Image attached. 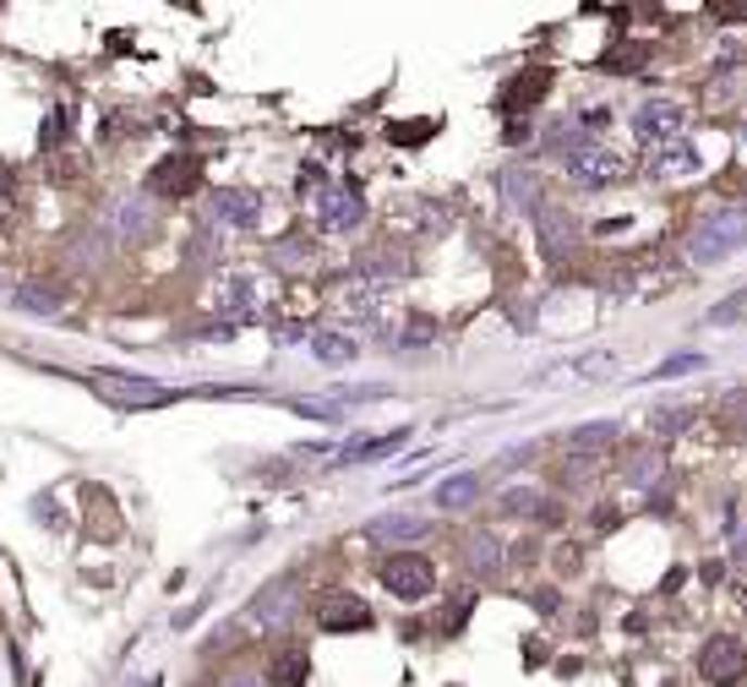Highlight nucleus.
I'll use <instances>...</instances> for the list:
<instances>
[{"label": "nucleus", "mask_w": 747, "mask_h": 687, "mask_svg": "<svg viewBox=\"0 0 747 687\" xmlns=\"http://www.w3.org/2000/svg\"><path fill=\"white\" fill-rule=\"evenodd\" d=\"M394 448H404V432H388V437H371V442H354V448L344 453V464H371V459H383V453H394Z\"/></svg>", "instance_id": "obj_14"}, {"label": "nucleus", "mask_w": 747, "mask_h": 687, "mask_svg": "<svg viewBox=\"0 0 747 687\" xmlns=\"http://www.w3.org/2000/svg\"><path fill=\"white\" fill-rule=\"evenodd\" d=\"M687 421H693V410H655L649 415L655 437H676V432H687Z\"/></svg>", "instance_id": "obj_21"}, {"label": "nucleus", "mask_w": 747, "mask_h": 687, "mask_svg": "<svg viewBox=\"0 0 747 687\" xmlns=\"http://www.w3.org/2000/svg\"><path fill=\"white\" fill-rule=\"evenodd\" d=\"M736 562H742V567H747V535H742V540H736Z\"/></svg>", "instance_id": "obj_32"}, {"label": "nucleus", "mask_w": 747, "mask_h": 687, "mask_svg": "<svg viewBox=\"0 0 747 687\" xmlns=\"http://www.w3.org/2000/svg\"><path fill=\"white\" fill-rule=\"evenodd\" d=\"M655 170H660V175H687V170H698V153H693L687 142H676V148H665V153L655 159Z\"/></svg>", "instance_id": "obj_17"}, {"label": "nucleus", "mask_w": 747, "mask_h": 687, "mask_svg": "<svg viewBox=\"0 0 747 687\" xmlns=\"http://www.w3.org/2000/svg\"><path fill=\"white\" fill-rule=\"evenodd\" d=\"M540 229H546V246H551V251H568V246L578 240V224H573L568 213H551V208L540 213Z\"/></svg>", "instance_id": "obj_13"}, {"label": "nucleus", "mask_w": 747, "mask_h": 687, "mask_svg": "<svg viewBox=\"0 0 747 687\" xmlns=\"http://www.w3.org/2000/svg\"><path fill=\"white\" fill-rule=\"evenodd\" d=\"M153 186L164 191H191L197 186V159H175V164H159V175H153Z\"/></svg>", "instance_id": "obj_12"}, {"label": "nucleus", "mask_w": 747, "mask_h": 687, "mask_svg": "<svg viewBox=\"0 0 747 687\" xmlns=\"http://www.w3.org/2000/svg\"><path fill=\"white\" fill-rule=\"evenodd\" d=\"M0 213H12V170H0Z\"/></svg>", "instance_id": "obj_30"}, {"label": "nucleus", "mask_w": 747, "mask_h": 687, "mask_svg": "<svg viewBox=\"0 0 747 687\" xmlns=\"http://www.w3.org/2000/svg\"><path fill=\"white\" fill-rule=\"evenodd\" d=\"M88 388H94L104 404H115V410H159V404H175V399H180L175 388H159V383H148V377H121V372H94Z\"/></svg>", "instance_id": "obj_2"}, {"label": "nucleus", "mask_w": 747, "mask_h": 687, "mask_svg": "<svg viewBox=\"0 0 747 687\" xmlns=\"http://www.w3.org/2000/svg\"><path fill=\"white\" fill-rule=\"evenodd\" d=\"M546 83H551V72H524V77L502 93V110H524V104H535V99L546 93Z\"/></svg>", "instance_id": "obj_11"}, {"label": "nucleus", "mask_w": 747, "mask_h": 687, "mask_svg": "<svg viewBox=\"0 0 747 687\" xmlns=\"http://www.w3.org/2000/svg\"><path fill=\"white\" fill-rule=\"evenodd\" d=\"M470 562H475L481 573H491V567L502 562V551H497V540H486V535H481V540H470Z\"/></svg>", "instance_id": "obj_27"}, {"label": "nucleus", "mask_w": 747, "mask_h": 687, "mask_svg": "<svg viewBox=\"0 0 747 687\" xmlns=\"http://www.w3.org/2000/svg\"><path fill=\"white\" fill-rule=\"evenodd\" d=\"M273 676H278L284 687H295V682H306V654H300V649H284V654L273 660Z\"/></svg>", "instance_id": "obj_19"}, {"label": "nucleus", "mask_w": 747, "mask_h": 687, "mask_svg": "<svg viewBox=\"0 0 747 687\" xmlns=\"http://www.w3.org/2000/svg\"><path fill=\"white\" fill-rule=\"evenodd\" d=\"M311 350H316L322 361H333V366L354 361V344H349V338H338V333H316V338H311Z\"/></svg>", "instance_id": "obj_16"}, {"label": "nucleus", "mask_w": 747, "mask_h": 687, "mask_svg": "<svg viewBox=\"0 0 747 687\" xmlns=\"http://www.w3.org/2000/svg\"><path fill=\"white\" fill-rule=\"evenodd\" d=\"M224 311H235V316H251V311H257V289H251V278H229V289H224Z\"/></svg>", "instance_id": "obj_18"}, {"label": "nucleus", "mask_w": 747, "mask_h": 687, "mask_svg": "<svg viewBox=\"0 0 747 687\" xmlns=\"http://www.w3.org/2000/svg\"><path fill=\"white\" fill-rule=\"evenodd\" d=\"M535 502V491H508V513H524Z\"/></svg>", "instance_id": "obj_31"}, {"label": "nucleus", "mask_w": 747, "mask_h": 687, "mask_svg": "<svg viewBox=\"0 0 747 687\" xmlns=\"http://www.w3.org/2000/svg\"><path fill=\"white\" fill-rule=\"evenodd\" d=\"M383 584H388L399 600H426V595L437 589V573H432V562H426V557L399 551V557H388V562H383Z\"/></svg>", "instance_id": "obj_5"}, {"label": "nucleus", "mask_w": 747, "mask_h": 687, "mask_svg": "<svg viewBox=\"0 0 747 687\" xmlns=\"http://www.w3.org/2000/svg\"><path fill=\"white\" fill-rule=\"evenodd\" d=\"M687 126V110L676 104V99H649V104H638L633 110V137L638 142H665L671 148V137Z\"/></svg>", "instance_id": "obj_6"}, {"label": "nucleus", "mask_w": 747, "mask_h": 687, "mask_svg": "<svg viewBox=\"0 0 747 687\" xmlns=\"http://www.w3.org/2000/svg\"><path fill=\"white\" fill-rule=\"evenodd\" d=\"M568 175L578 186H617V180H627V159L600 142H578V148H568Z\"/></svg>", "instance_id": "obj_4"}, {"label": "nucleus", "mask_w": 747, "mask_h": 687, "mask_svg": "<svg viewBox=\"0 0 747 687\" xmlns=\"http://www.w3.org/2000/svg\"><path fill=\"white\" fill-rule=\"evenodd\" d=\"M316 218H322V229H354L365 218V202H360L354 186H327L316 197Z\"/></svg>", "instance_id": "obj_7"}, {"label": "nucleus", "mask_w": 747, "mask_h": 687, "mask_svg": "<svg viewBox=\"0 0 747 687\" xmlns=\"http://www.w3.org/2000/svg\"><path fill=\"white\" fill-rule=\"evenodd\" d=\"M23 305L28 311H55V295L50 289H23Z\"/></svg>", "instance_id": "obj_28"}, {"label": "nucleus", "mask_w": 747, "mask_h": 687, "mask_svg": "<svg viewBox=\"0 0 747 687\" xmlns=\"http://www.w3.org/2000/svg\"><path fill=\"white\" fill-rule=\"evenodd\" d=\"M502 186L513 191V202H530V197L540 191V180H535V175H524V170H508V175H502Z\"/></svg>", "instance_id": "obj_26"}, {"label": "nucleus", "mask_w": 747, "mask_h": 687, "mask_svg": "<svg viewBox=\"0 0 747 687\" xmlns=\"http://www.w3.org/2000/svg\"><path fill=\"white\" fill-rule=\"evenodd\" d=\"M606 442H617V426H611V421H595V426H578V432H573V448H606Z\"/></svg>", "instance_id": "obj_22"}, {"label": "nucleus", "mask_w": 747, "mask_h": 687, "mask_svg": "<svg viewBox=\"0 0 747 687\" xmlns=\"http://www.w3.org/2000/svg\"><path fill=\"white\" fill-rule=\"evenodd\" d=\"M219 218L235 224V229H251V224L262 218V202H257L251 191H224V197H219Z\"/></svg>", "instance_id": "obj_9"}, {"label": "nucleus", "mask_w": 747, "mask_h": 687, "mask_svg": "<svg viewBox=\"0 0 747 687\" xmlns=\"http://www.w3.org/2000/svg\"><path fill=\"white\" fill-rule=\"evenodd\" d=\"M742 246H747V208H714L709 218L693 224V240H687L693 262H704V267L736 257Z\"/></svg>", "instance_id": "obj_1"}, {"label": "nucleus", "mask_w": 747, "mask_h": 687, "mask_svg": "<svg viewBox=\"0 0 747 687\" xmlns=\"http://www.w3.org/2000/svg\"><path fill=\"white\" fill-rule=\"evenodd\" d=\"M698 676L709 687H742L747 682V649L725 633H714L704 649H698Z\"/></svg>", "instance_id": "obj_3"}, {"label": "nucleus", "mask_w": 747, "mask_h": 687, "mask_svg": "<svg viewBox=\"0 0 747 687\" xmlns=\"http://www.w3.org/2000/svg\"><path fill=\"white\" fill-rule=\"evenodd\" d=\"M475 491H481V480H475V475H453V480H443L437 502H443V508H470V502H475Z\"/></svg>", "instance_id": "obj_15"}, {"label": "nucleus", "mask_w": 747, "mask_h": 687, "mask_svg": "<svg viewBox=\"0 0 747 687\" xmlns=\"http://www.w3.org/2000/svg\"><path fill=\"white\" fill-rule=\"evenodd\" d=\"M714 415H725L731 426H747V388H731V394H720Z\"/></svg>", "instance_id": "obj_23"}, {"label": "nucleus", "mask_w": 747, "mask_h": 687, "mask_svg": "<svg viewBox=\"0 0 747 687\" xmlns=\"http://www.w3.org/2000/svg\"><path fill=\"white\" fill-rule=\"evenodd\" d=\"M316 622H322V633H344V627H371V611L354 595H322L316 600Z\"/></svg>", "instance_id": "obj_8"}, {"label": "nucleus", "mask_w": 747, "mask_h": 687, "mask_svg": "<svg viewBox=\"0 0 747 687\" xmlns=\"http://www.w3.org/2000/svg\"><path fill=\"white\" fill-rule=\"evenodd\" d=\"M622 470H627V480H633V486L660 480V459H655V453H633V464H622Z\"/></svg>", "instance_id": "obj_25"}, {"label": "nucleus", "mask_w": 747, "mask_h": 687, "mask_svg": "<svg viewBox=\"0 0 747 687\" xmlns=\"http://www.w3.org/2000/svg\"><path fill=\"white\" fill-rule=\"evenodd\" d=\"M365 535H371V540H415V535H426V519H415V513L371 519V524H365Z\"/></svg>", "instance_id": "obj_10"}, {"label": "nucleus", "mask_w": 747, "mask_h": 687, "mask_svg": "<svg viewBox=\"0 0 747 687\" xmlns=\"http://www.w3.org/2000/svg\"><path fill=\"white\" fill-rule=\"evenodd\" d=\"M693 372H704V355H671V361H660L649 377H693Z\"/></svg>", "instance_id": "obj_24"}, {"label": "nucleus", "mask_w": 747, "mask_h": 687, "mask_svg": "<svg viewBox=\"0 0 747 687\" xmlns=\"http://www.w3.org/2000/svg\"><path fill=\"white\" fill-rule=\"evenodd\" d=\"M709 12H714V17H731V23H736V17H747V0H736V7H731V0H720V7H709Z\"/></svg>", "instance_id": "obj_29"}, {"label": "nucleus", "mask_w": 747, "mask_h": 687, "mask_svg": "<svg viewBox=\"0 0 747 687\" xmlns=\"http://www.w3.org/2000/svg\"><path fill=\"white\" fill-rule=\"evenodd\" d=\"M644 61H649V50H644V45H627V50H611L600 66H606V72H638Z\"/></svg>", "instance_id": "obj_20"}]
</instances>
